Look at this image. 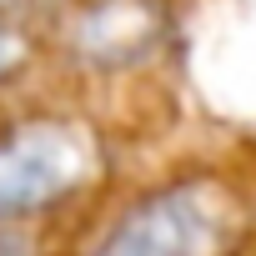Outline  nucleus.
Returning <instances> with one entry per match:
<instances>
[{
  "mask_svg": "<svg viewBox=\"0 0 256 256\" xmlns=\"http://www.w3.org/2000/svg\"><path fill=\"white\" fill-rule=\"evenodd\" d=\"M46 0H0V20H30V10H40Z\"/></svg>",
  "mask_w": 256,
  "mask_h": 256,
  "instance_id": "5",
  "label": "nucleus"
},
{
  "mask_svg": "<svg viewBox=\"0 0 256 256\" xmlns=\"http://www.w3.org/2000/svg\"><path fill=\"white\" fill-rule=\"evenodd\" d=\"M36 60V36L26 20H0V86H10L30 70Z\"/></svg>",
  "mask_w": 256,
  "mask_h": 256,
  "instance_id": "4",
  "label": "nucleus"
},
{
  "mask_svg": "<svg viewBox=\"0 0 256 256\" xmlns=\"http://www.w3.org/2000/svg\"><path fill=\"white\" fill-rule=\"evenodd\" d=\"M100 171V141L86 120L36 116L0 131V226H26L80 196Z\"/></svg>",
  "mask_w": 256,
  "mask_h": 256,
  "instance_id": "2",
  "label": "nucleus"
},
{
  "mask_svg": "<svg viewBox=\"0 0 256 256\" xmlns=\"http://www.w3.org/2000/svg\"><path fill=\"white\" fill-rule=\"evenodd\" d=\"M246 231L241 201L221 181H171L131 201L86 256H231Z\"/></svg>",
  "mask_w": 256,
  "mask_h": 256,
  "instance_id": "1",
  "label": "nucleus"
},
{
  "mask_svg": "<svg viewBox=\"0 0 256 256\" xmlns=\"http://www.w3.org/2000/svg\"><path fill=\"white\" fill-rule=\"evenodd\" d=\"M166 30L161 0H86L70 20V56L86 70H131Z\"/></svg>",
  "mask_w": 256,
  "mask_h": 256,
  "instance_id": "3",
  "label": "nucleus"
}]
</instances>
